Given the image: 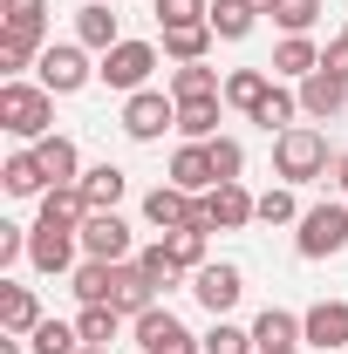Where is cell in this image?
I'll return each instance as SVG.
<instances>
[{
  "label": "cell",
  "mask_w": 348,
  "mask_h": 354,
  "mask_svg": "<svg viewBox=\"0 0 348 354\" xmlns=\"http://www.w3.org/2000/svg\"><path fill=\"white\" fill-rule=\"evenodd\" d=\"M76 41L96 48V55H110V48L123 41V21H116L103 0H82V14H76Z\"/></svg>",
  "instance_id": "20"
},
{
  "label": "cell",
  "mask_w": 348,
  "mask_h": 354,
  "mask_svg": "<svg viewBox=\"0 0 348 354\" xmlns=\"http://www.w3.org/2000/svg\"><path fill=\"white\" fill-rule=\"evenodd\" d=\"M239 293H246V272L232 259H205L198 272H191V300L212 313V320H225V313L239 307Z\"/></svg>",
  "instance_id": "7"
},
{
  "label": "cell",
  "mask_w": 348,
  "mask_h": 354,
  "mask_svg": "<svg viewBox=\"0 0 348 354\" xmlns=\"http://www.w3.org/2000/svg\"><path fill=\"white\" fill-rule=\"evenodd\" d=\"M28 348H35V354H76L82 334H76V320H42V327L28 334Z\"/></svg>",
  "instance_id": "34"
},
{
  "label": "cell",
  "mask_w": 348,
  "mask_h": 354,
  "mask_svg": "<svg viewBox=\"0 0 348 354\" xmlns=\"http://www.w3.org/2000/svg\"><path fill=\"white\" fill-rule=\"evenodd\" d=\"M205 95H225L218 68H205V62H184V68H171V102H205Z\"/></svg>",
  "instance_id": "27"
},
{
  "label": "cell",
  "mask_w": 348,
  "mask_h": 354,
  "mask_svg": "<svg viewBox=\"0 0 348 354\" xmlns=\"http://www.w3.org/2000/svg\"><path fill=\"white\" fill-rule=\"evenodd\" d=\"M266 95H273V75H266V68H232V75H225V102L246 109V116L260 109Z\"/></svg>",
  "instance_id": "31"
},
{
  "label": "cell",
  "mask_w": 348,
  "mask_h": 354,
  "mask_svg": "<svg viewBox=\"0 0 348 354\" xmlns=\"http://www.w3.org/2000/svg\"><path fill=\"white\" fill-rule=\"evenodd\" d=\"M273 21H280L287 35H307V28L321 21V0H273Z\"/></svg>",
  "instance_id": "41"
},
{
  "label": "cell",
  "mask_w": 348,
  "mask_h": 354,
  "mask_svg": "<svg viewBox=\"0 0 348 354\" xmlns=\"http://www.w3.org/2000/svg\"><path fill=\"white\" fill-rule=\"evenodd\" d=\"M110 307L123 313V320H137V313H150V307H157V286L137 272V259H123V266H116V279H110Z\"/></svg>",
  "instance_id": "15"
},
{
  "label": "cell",
  "mask_w": 348,
  "mask_h": 354,
  "mask_svg": "<svg viewBox=\"0 0 348 354\" xmlns=\"http://www.w3.org/2000/svg\"><path fill=\"white\" fill-rule=\"evenodd\" d=\"M42 218H48V225H69V232H82V218H89L82 184H55V191L42 198Z\"/></svg>",
  "instance_id": "30"
},
{
  "label": "cell",
  "mask_w": 348,
  "mask_h": 354,
  "mask_svg": "<svg viewBox=\"0 0 348 354\" xmlns=\"http://www.w3.org/2000/svg\"><path fill=\"white\" fill-rule=\"evenodd\" d=\"M123 136L130 143H157L164 130H177V102H171V88H137V95H123Z\"/></svg>",
  "instance_id": "5"
},
{
  "label": "cell",
  "mask_w": 348,
  "mask_h": 354,
  "mask_svg": "<svg viewBox=\"0 0 348 354\" xmlns=\"http://www.w3.org/2000/svg\"><path fill=\"white\" fill-rule=\"evenodd\" d=\"M205 21H212L218 41H246V35H253V21H260V7H253V0H212V14H205Z\"/></svg>",
  "instance_id": "26"
},
{
  "label": "cell",
  "mask_w": 348,
  "mask_h": 354,
  "mask_svg": "<svg viewBox=\"0 0 348 354\" xmlns=\"http://www.w3.org/2000/svg\"><path fill=\"white\" fill-rule=\"evenodd\" d=\"M76 354H110V348H89V341H82V348H76Z\"/></svg>",
  "instance_id": "47"
},
{
  "label": "cell",
  "mask_w": 348,
  "mask_h": 354,
  "mask_svg": "<svg viewBox=\"0 0 348 354\" xmlns=\"http://www.w3.org/2000/svg\"><path fill=\"white\" fill-rule=\"evenodd\" d=\"M342 35H348V28H342Z\"/></svg>",
  "instance_id": "49"
},
{
  "label": "cell",
  "mask_w": 348,
  "mask_h": 354,
  "mask_svg": "<svg viewBox=\"0 0 348 354\" xmlns=\"http://www.w3.org/2000/svg\"><path fill=\"white\" fill-rule=\"evenodd\" d=\"M253 354H301V348H253Z\"/></svg>",
  "instance_id": "46"
},
{
  "label": "cell",
  "mask_w": 348,
  "mask_h": 354,
  "mask_svg": "<svg viewBox=\"0 0 348 354\" xmlns=\"http://www.w3.org/2000/svg\"><path fill=\"white\" fill-rule=\"evenodd\" d=\"M253 218H260V198L246 184H212L198 198V225H212V232H239V225H253Z\"/></svg>",
  "instance_id": "8"
},
{
  "label": "cell",
  "mask_w": 348,
  "mask_h": 354,
  "mask_svg": "<svg viewBox=\"0 0 348 354\" xmlns=\"http://www.w3.org/2000/svg\"><path fill=\"white\" fill-rule=\"evenodd\" d=\"M35 68H42V88H48V95H76V88L96 75L89 55H82V41H48Z\"/></svg>",
  "instance_id": "10"
},
{
  "label": "cell",
  "mask_w": 348,
  "mask_h": 354,
  "mask_svg": "<svg viewBox=\"0 0 348 354\" xmlns=\"http://www.w3.org/2000/svg\"><path fill=\"white\" fill-rule=\"evenodd\" d=\"M205 239H212V225H177V232H164V252H171V266L177 272H198L205 266Z\"/></svg>",
  "instance_id": "25"
},
{
  "label": "cell",
  "mask_w": 348,
  "mask_h": 354,
  "mask_svg": "<svg viewBox=\"0 0 348 354\" xmlns=\"http://www.w3.org/2000/svg\"><path fill=\"white\" fill-rule=\"evenodd\" d=\"M143 218L157 225V232H177V225L198 218V198H191V191H177V184H157V191L143 198Z\"/></svg>",
  "instance_id": "17"
},
{
  "label": "cell",
  "mask_w": 348,
  "mask_h": 354,
  "mask_svg": "<svg viewBox=\"0 0 348 354\" xmlns=\"http://www.w3.org/2000/svg\"><path fill=\"white\" fill-rule=\"evenodd\" d=\"M82 259H137L130 252V225H123V212H89L82 218Z\"/></svg>",
  "instance_id": "11"
},
{
  "label": "cell",
  "mask_w": 348,
  "mask_h": 354,
  "mask_svg": "<svg viewBox=\"0 0 348 354\" xmlns=\"http://www.w3.org/2000/svg\"><path fill=\"white\" fill-rule=\"evenodd\" d=\"M321 68H328V75H342V82H348V35H335V41L321 48Z\"/></svg>",
  "instance_id": "43"
},
{
  "label": "cell",
  "mask_w": 348,
  "mask_h": 354,
  "mask_svg": "<svg viewBox=\"0 0 348 354\" xmlns=\"http://www.w3.org/2000/svg\"><path fill=\"white\" fill-rule=\"evenodd\" d=\"M137 272H143V279H150L157 293H171V286H177V266H171V252H164V239L137 252Z\"/></svg>",
  "instance_id": "36"
},
{
  "label": "cell",
  "mask_w": 348,
  "mask_h": 354,
  "mask_svg": "<svg viewBox=\"0 0 348 354\" xmlns=\"http://www.w3.org/2000/svg\"><path fill=\"white\" fill-rule=\"evenodd\" d=\"M76 252H82V232L35 218V232H28V266L35 272H76Z\"/></svg>",
  "instance_id": "9"
},
{
  "label": "cell",
  "mask_w": 348,
  "mask_h": 354,
  "mask_svg": "<svg viewBox=\"0 0 348 354\" xmlns=\"http://www.w3.org/2000/svg\"><path fill=\"white\" fill-rule=\"evenodd\" d=\"M35 157H42L48 184H82V150H76V136H42V143H28Z\"/></svg>",
  "instance_id": "18"
},
{
  "label": "cell",
  "mask_w": 348,
  "mask_h": 354,
  "mask_svg": "<svg viewBox=\"0 0 348 354\" xmlns=\"http://www.w3.org/2000/svg\"><path fill=\"white\" fill-rule=\"evenodd\" d=\"M335 191L348 198V157H335Z\"/></svg>",
  "instance_id": "44"
},
{
  "label": "cell",
  "mask_w": 348,
  "mask_h": 354,
  "mask_svg": "<svg viewBox=\"0 0 348 354\" xmlns=\"http://www.w3.org/2000/svg\"><path fill=\"white\" fill-rule=\"evenodd\" d=\"M123 191H130V171H116V164H89V171H82L89 212H116V205H123Z\"/></svg>",
  "instance_id": "21"
},
{
  "label": "cell",
  "mask_w": 348,
  "mask_h": 354,
  "mask_svg": "<svg viewBox=\"0 0 348 354\" xmlns=\"http://www.w3.org/2000/svg\"><path fill=\"white\" fill-rule=\"evenodd\" d=\"M28 62H42V41L0 35V75H7V82H21V68H28Z\"/></svg>",
  "instance_id": "39"
},
{
  "label": "cell",
  "mask_w": 348,
  "mask_h": 354,
  "mask_svg": "<svg viewBox=\"0 0 348 354\" xmlns=\"http://www.w3.org/2000/svg\"><path fill=\"white\" fill-rule=\"evenodd\" d=\"M253 327H239V320H212V334H205V354H253Z\"/></svg>",
  "instance_id": "35"
},
{
  "label": "cell",
  "mask_w": 348,
  "mask_h": 354,
  "mask_svg": "<svg viewBox=\"0 0 348 354\" xmlns=\"http://www.w3.org/2000/svg\"><path fill=\"white\" fill-rule=\"evenodd\" d=\"M301 341L321 354L348 348V300H314V307L301 313Z\"/></svg>",
  "instance_id": "12"
},
{
  "label": "cell",
  "mask_w": 348,
  "mask_h": 354,
  "mask_svg": "<svg viewBox=\"0 0 348 354\" xmlns=\"http://www.w3.org/2000/svg\"><path fill=\"white\" fill-rule=\"evenodd\" d=\"M157 62H164V48H157V41H130V35H123V41L96 62V82L116 88V95H137V88H150Z\"/></svg>",
  "instance_id": "3"
},
{
  "label": "cell",
  "mask_w": 348,
  "mask_h": 354,
  "mask_svg": "<svg viewBox=\"0 0 348 354\" xmlns=\"http://www.w3.org/2000/svg\"><path fill=\"white\" fill-rule=\"evenodd\" d=\"M0 35L42 41V35H48V0H0Z\"/></svg>",
  "instance_id": "24"
},
{
  "label": "cell",
  "mask_w": 348,
  "mask_h": 354,
  "mask_svg": "<svg viewBox=\"0 0 348 354\" xmlns=\"http://www.w3.org/2000/svg\"><path fill=\"white\" fill-rule=\"evenodd\" d=\"M130 334H137V348L143 354H205V341L177 320L171 307H150V313H137L130 320Z\"/></svg>",
  "instance_id": "6"
},
{
  "label": "cell",
  "mask_w": 348,
  "mask_h": 354,
  "mask_svg": "<svg viewBox=\"0 0 348 354\" xmlns=\"http://www.w3.org/2000/svg\"><path fill=\"white\" fill-rule=\"evenodd\" d=\"M294 116H301V88H280V82H273V95H266L260 109H253V123H260L266 136L294 130Z\"/></svg>",
  "instance_id": "32"
},
{
  "label": "cell",
  "mask_w": 348,
  "mask_h": 354,
  "mask_svg": "<svg viewBox=\"0 0 348 354\" xmlns=\"http://www.w3.org/2000/svg\"><path fill=\"white\" fill-rule=\"evenodd\" d=\"M164 184H177V191H191V198H205L218 184V171H212V143H177L171 150V177Z\"/></svg>",
  "instance_id": "13"
},
{
  "label": "cell",
  "mask_w": 348,
  "mask_h": 354,
  "mask_svg": "<svg viewBox=\"0 0 348 354\" xmlns=\"http://www.w3.org/2000/svg\"><path fill=\"white\" fill-rule=\"evenodd\" d=\"M328 136L314 130V123H294V130L273 136V177L280 184H314V177H328Z\"/></svg>",
  "instance_id": "2"
},
{
  "label": "cell",
  "mask_w": 348,
  "mask_h": 354,
  "mask_svg": "<svg viewBox=\"0 0 348 354\" xmlns=\"http://www.w3.org/2000/svg\"><path fill=\"white\" fill-rule=\"evenodd\" d=\"M253 341H260V348H307V341H301V313L266 307L260 320H253Z\"/></svg>",
  "instance_id": "28"
},
{
  "label": "cell",
  "mask_w": 348,
  "mask_h": 354,
  "mask_svg": "<svg viewBox=\"0 0 348 354\" xmlns=\"http://www.w3.org/2000/svg\"><path fill=\"white\" fill-rule=\"evenodd\" d=\"M342 109H348V82L328 75V68H314V75L301 82V116H307V123H335Z\"/></svg>",
  "instance_id": "14"
},
{
  "label": "cell",
  "mask_w": 348,
  "mask_h": 354,
  "mask_svg": "<svg viewBox=\"0 0 348 354\" xmlns=\"http://www.w3.org/2000/svg\"><path fill=\"white\" fill-rule=\"evenodd\" d=\"M266 68H273L280 82H307V75L321 68V48L307 41V35H287V41L273 48V62H266Z\"/></svg>",
  "instance_id": "22"
},
{
  "label": "cell",
  "mask_w": 348,
  "mask_h": 354,
  "mask_svg": "<svg viewBox=\"0 0 348 354\" xmlns=\"http://www.w3.org/2000/svg\"><path fill=\"white\" fill-rule=\"evenodd\" d=\"M212 21H191V28H164V62H177V68H184V62H205V55H212Z\"/></svg>",
  "instance_id": "23"
},
{
  "label": "cell",
  "mask_w": 348,
  "mask_h": 354,
  "mask_svg": "<svg viewBox=\"0 0 348 354\" xmlns=\"http://www.w3.org/2000/svg\"><path fill=\"white\" fill-rule=\"evenodd\" d=\"M212 171H218V184H239V171H246V143L239 136H212Z\"/></svg>",
  "instance_id": "40"
},
{
  "label": "cell",
  "mask_w": 348,
  "mask_h": 354,
  "mask_svg": "<svg viewBox=\"0 0 348 354\" xmlns=\"http://www.w3.org/2000/svg\"><path fill=\"white\" fill-rule=\"evenodd\" d=\"M0 184H7V198H48V191H55L35 150H14V157L0 164Z\"/></svg>",
  "instance_id": "19"
},
{
  "label": "cell",
  "mask_w": 348,
  "mask_h": 354,
  "mask_svg": "<svg viewBox=\"0 0 348 354\" xmlns=\"http://www.w3.org/2000/svg\"><path fill=\"white\" fill-rule=\"evenodd\" d=\"M260 225H301L294 184H273V191H260Z\"/></svg>",
  "instance_id": "37"
},
{
  "label": "cell",
  "mask_w": 348,
  "mask_h": 354,
  "mask_svg": "<svg viewBox=\"0 0 348 354\" xmlns=\"http://www.w3.org/2000/svg\"><path fill=\"white\" fill-rule=\"evenodd\" d=\"M342 245H348V198L307 205L301 225H294V252H301V259H335Z\"/></svg>",
  "instance_id": "4"
},
{
  "label": "cell",
  "mask_w": 348,
  "mask_h": 354,
  "mask_svg": "<svg viewBox=\"0 0 348 354\" xmlns=\"http://www.w3.org/2000/svg\"><path fill=\"white\" fill-rule=\"evenodd\" d=\"M42 327V300H35V286H14V279H0V334H35Z\"/></svg>",
  "instance_id": "16"
},
{
  "label": "cell",
  "mask_w": 348,
  "mask_h": 354,
  "mask_svg": "<svg viewBox=\"0 0 348 354\" xmlns=\"http://www.w3.org/2000/svg\"><path fill=\"white\" fill-rule=\"evenodd\" d=\"M150 14H157V28H191L212 14V0H150Z\"/></svg>",
  "instance_id": "38"
},
{
  "label": "cell",
  "mask_w": 348,
  "mask_h": 354,
  "mask_svg": "<svg viewBox=\"0 0 348 354\" xmlns=\"http://www.w3.org/2000/svg\"><path fill=\"white\" fill-rule=\"evenodd\" d=\"M218 109H225V95L177 102V130H184V143H212V136H218Z\"/></svg>",
  "instance_id": "29"
},
{
  "label": "cell",
  "mask_w": 348,
  "mask_h": 354,
  "mask_svg": "<svg viewBox=\"0 0 348 354\" xmlns=\"http://www.w3.org/2000/svg\"><path fill=\"white\" fill-rule=\"evenodd\" d=\"M253 7H260V14H273V0H253Z\"/></svg>",
  "instance_id": "48"
},
{
  "label": "cell",
  "mask_w": 348,
  "mask_h": 354,
  "mask_svg": "<svg viewBox=\"0 0 348 354\" xmlns=\"http://www.w3.org/2000/svg\"><path fill=\"white\" fill-rule=\"evenodd\" d=\"M116 327H123V313H116V307H82V313H76V334H82L89 348H110Z\"/></svg>",
  "instance_id": "33"
},
{
  "label": "cell",
  "mask_w": 348,
  "mask_h": 354,
  "mask_svg": "<svg viewBox=\"0 0 348 354\" xmlns=\"http://www.w3.org/2000/svg\"><path fill=\"white\" fill-rule=\"evenodd\" d=\"M0 130L21 136V143L55 136V95L42 82H0Z\"/></svg>",
  "instance_id": "1"
},
{
  "label": "cell",
  "mask_w": 348,
  "mask_h": 354,
  "mask_svg": "<svg viewBox=\"0 0 348 354\" xmlns=\"http://www.w3.org/2000/svg\"><path fill=\"white\" fill-rule=\"evenodd\" d=\"M28 232H35V225H0V266L28 259Z\"/></svg>",
  "instance_id": "42"
},
{
  "label": "cell",
  "mask_w": 348,
  "mask_h": 354,
  "mask_svg": "<svg viewBox=\"0 0 348 354\" xmlns=\"http://www.w3.org/2000/svg\"><path fill=\"white\" fill-rule=\"evenodd\" d=\"M0 354H28V348H21V334H0Z\"/></svg>",
  "instance_id": "45"
}]
</instances>
